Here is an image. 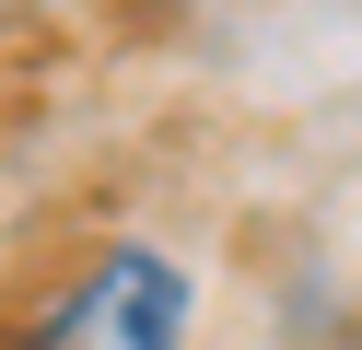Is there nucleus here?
Here are the masks:
<instances>
[{
	"label": "nucleus",
	"mask_w": 362,
	"mask_h": 350,
	"mask_svg": "<svg viewBox=\"0 0 362 350\" xmlns=\"http://www.w3.org/2000/svg\"><path fill=\"white\" fill-rule=\"evenodd\" d=\"M187 339V269L164 245H105L59 280V303L35 327H12L0 350H175Z\"/></svg>",
	"instance_id": "1"
}]
</instances>
